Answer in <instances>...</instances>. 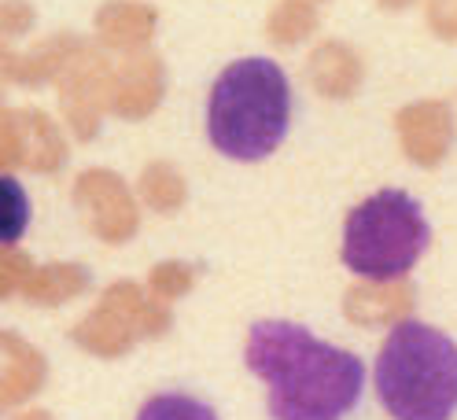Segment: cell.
I'll list each match as a JSON object with an SVG mask.
<instances>
[{
	"label": "cell",
	"mask_w": 457,
	"mask_h": 420,
	"mask_svg": "<svg viewBox=\"0 0 457 420\" xmlns=\"http://www.w3.org/2000/svg\"><path fill=\"white\" fill-rule=\"evenodd\" d=\"M244 358L266 383L273 420H343L365 387L358 354L332 347L292 321H254Z\"/></svg>",
	"instance_id": "obj_1"
},
{
	"label": "cell",
	"mask_w": 457,
	"mask_h": 420,
	"mask_svg": "<svg viewBox=\"0 0 457 420\" xmlns=\"http://www.w3.org/2000/svg\"><path fill=\"white\" fill-rule=\"evenodd\" d=\"M292 126V86L280 63L266 55L228 63L207 96V136L233 162L270 159Z\"/></svg>",
	"instance_id": "obj_2"
},
{
	"label": "cell",
	"mask_w": 457,
	"mask_h": 420,
	"mask_svg": "<svg viewBox=\"0 0 457 420\" xmlns=\"http://www.w3.org/2000/svg\"><path fill=\"white\" fill-rule=\"evenodd\" d=\"M373 380L380 406L395 420H450L457 409V343L406 317L391 325Z\"/></svg>",
	"instance_id": "obj_3"
},
{
	"label": "cell",
	"mask_w": 457,
	"mask_h": 420,
	"mask_svg": "<svg viewBox=\"0 0 457 420\" xmlns=\"http://www.w3.org/2000/svg\"><path fill=\"white\" fill-rule=\"evenodd\" d=\"M432 229L420 203L403 188H380L343 221V266L354 276L384 284L403 280L424 255Z\"/></svg>",
	"instance_id": "obj_4"
},
{
	"label": "cell",
	"mask_w": 457,
	"mask_h": 420,
	"mask_svg": "<svg viewBox=\"0 0 457 420\" xmlns=\"http://www.w3.org/2000/svg\"><path fill=\"white\" fill-rule=\"evenodd\" d=\"M403 148L417 166H439L453 148V111L443 100H424L403 111Z\"/></svg>",
	"instance_id": "obj_5"
},
{
	"label": "cell",
	"mask_w": 457,
	"mask_h": 420,
	"mask_svg": "<svg viewBox=\"0 0 457 420\" xmlns=\"http://www.w3.org/2000/svg\"><path fill=\"white\" fill-rule=\"evenodd\" d=\"M30 218H34L30 192L22 188V181L0 174V247L19 243L26 229H30Z\"/></svg>",
	"instance_id": "obj_6"
},
{
	"label": "cell",
	"mask_w": 457,
	"mask_h": 420,
	"mask_svg": "<svg viewBox=\"0 0 457 420\" xmlns=\"http://www.w3.org/2000/svg\"><path fill=\"white\" fill-rule=\"evenodd\" d=\"M137 420H218V413L204 399H192L185 391H162L140 406Z\"/></svg>",
	"instance_id": "obj_7"
},
{
	"label": "cell",
	"mask_w": 457,
	"mask_h": 420,
	"mask_svg": "<svg viewBox=\"0 0 457 420\" xmlns=\"http://www.w3.org/2000/svg\"><path fill=\"white\" fill-rule=\"evenodd\" d=\"M428 26L443 41H457V0H428Z\"/></svg>",
	"instance_id": "obj_8"
},
{
	"label": "cell",
	"mask_w": 457,
	"mask_h": 420,
	"mask_svg": "<svg viewBox=\"0 0 457 420\" xmlns=\"http://www.w3.org/2000/svg\"><path fill=\"white\" fill-rule=\"evenodd\" d=\"M387 8H406V4H413V0H384Z\"/></svg>",
	"instance_id": "obj_9"
}]
</instances>
